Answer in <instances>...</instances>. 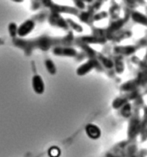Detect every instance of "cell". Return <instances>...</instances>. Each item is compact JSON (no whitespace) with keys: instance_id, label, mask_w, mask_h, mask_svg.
<instances>
[{"instance_id":"2","label":"cell","mask_w":147,"mask_h":157,"mask_svg":"<svg viewBox=\"0 0 147 157\" xmlns=\"http://www.w3.org/2000/svg\"><path fill=\"white\" fill-rule=\"evenodd\" d=\"M59 149L56 148V147H53L50 149V151H49V155L51 156V157H58L59 156Z\"/></svg>"},{"instance_id":"1","label":"cell","mask_w":147,"mask_h":157,"mask_svg":"<svg viewBox=\"0 0 147 157\" xmlns=\"http://www.w3.org/2000/svg\"><path fill=\"white\" fill-rule=\"evenodd\" d=\"M33 87H34V90H35L37 93L43 92V82H42V79L40 77L36 76V77L33 79Z\"/></svg>"}]
</instances>
